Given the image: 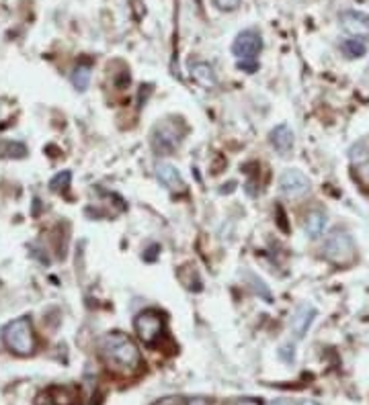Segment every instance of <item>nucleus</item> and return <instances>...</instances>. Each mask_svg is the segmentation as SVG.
<instances>
[{"label":"nucleus","mask_w":369,"mask_h":405,"mask_svg":"<svg viewBox=\"0 0 369 405\" xmlns=\"http://www.w3.org/2000/svg\"><path fill=\"white\" fill-rule=\"evenodd\" d=\"M101 357L105 364L119 374H134L142 369V354L135 342L123 332H109L101 338Z\"/></svg>","instance_id":"f257e3e1"},{"label":"nucleus","mask_w":369,"mask_h":405,"mask_svg":"<svg viewBox=\"0 0 369 405\" xmlns=\"http://www.w3.org/2000/svg\"><path fill=\"white\" fill-rule=\"evenodd\" d=\"M184 133H187V127H184L181 117L162 119L152 130V147H154V152L158 156H172L179 149V146L183 144Z\"/></svg>","instance_id":"f03ea898"},{"label":"nucleus","mask_w":369,"mask_h":405,"mask_svg":"<svg viewBox=\"0 0 369 405\" xmlns=\"http://www.w3.org/2000/svg\"><path fill=\"white\" fill-rule=\"evenodd\" d=\"M2 340L11 352H15L19 357H29L35 350V334L31 320L27 315L13 320L4 327Z\"/></svg>","instance_id":"7ed1b4c3"},{"label":"nucleus","mask_w":369,"mask_h":405,"mask_svg":"<svg viewBox=\"0 0 369 405\" xmlns=\"http://www.w3.org/2000/svg\"><path fill=\"white\" fill-rule=\"evenodd\" d=\"M165 327H167V320H165V313L160 309H144L135 315V334H137L140 342L146 346H154L160 340L165 336Z\"/></svg>","instance_id":"20e7f679"},{"label":"nucleus","mask_w":369,"mask_h":405,"mask_svg":"<svg viewBox=\"0 0 369 405\" xmlns=\"http://www.w3.org/2000/svg\"><path fill=\"white\" fill-rule=\"evenodd\" d=\"M324 256L331 260V262H335V264H341V266H345V264H351L353 260H355V242H353V238L349 236V231L347 229H341V227H336L333 229L328 236H326V240H324Z\"/></svg>","instance_id":"39448f33"},{"label":"nucleus","mask_w":369,"mask_h":405,"mask_svg":"<svg viewBox=\"0 0 369 405\" xmlns=\"http://www.w3.org/2000/svg\"><path fill=\"white\" fill-rule=\"evenodd\" d=\"M263 49V37L256 29H244L236 35L232 43V53L238 62H259L256 56Z\"/></svg>","instance_id":"423d86ee"},{"label":"nucleus","mask_w":369,"mask_h":405,"mask_svg":"<svg viewBox=\"0 0 369 405\" xmlns=\"http://www.w3.org/2000/svg\"><path fill=\"white\" fill-rule=\"evenodd\" d=\"M279 189L286 196L298 199V196H303L310 191V179L298 168H287L286 172L279 177Z\"/></svg>","instance_id":"0eeeda50"},{"label":"nucleus","mask_w":369,"mask_h":405,"mask_svg":"<svg viewBox=\"0 0 369 405\" xmlns=\"http://www.w3.org/2000/svg\"><path fill=\"white\" fill-rule=\"evenodd\" d=\"M341 25L355 39L368 41L369 39V16L357 11H345L341 15Z\"/></svg>","instance_id":"6e6552de"},{"label":"nucleus","mask_w":369,"mask_h":405,"mask_svg":"<svg viewBox=\"0 0 369 405\" xmlns=\"http://www.w3.org/2000/svg\"><path fill=\"white\" fill-rule=\"evenodd\" d=\"M316 315H318L316 307H314V305H308V303H303V305L296 309V313L291 315L289 327H291V332H293V336H296L298 340H302L303 336H306V332L310 330V325H312Z\"/></svg>","instance_id":"1a4fd4ad"},{"label":"nucleus","mask_w":369,"mask_h":405,"mask_svg":"<svg viewBox=\"0 0 369 405\" xmlns=\"http://www.w3.org/2000/svg\"><path fill=\"white\" fill-rule=\"evenodd\" d=\"M156 179L160 180L162 186H167L172 193H184V180L181 172L172 164L160 162L156 164Z\"/></svg>","instance_id":"9d476101"},{"label":"nucleus","mask_w":369,"mask_h":405,"mask_svg":"<svg viewBox=\"0 0 369 405\" xmlns=\"http://www.w3.org/2000/svg\"><path fill=\"white\" fill-rule=\"evenodd\" d=\"M76 389L74 387H51L37 397V404L46 405H74L76 401Z\"/></svg>","instance_id":"9b49d317"},{"label":"nucleus","mask_w":369,"mask_h":405,"mask_svg":"<svg viewBox=\"0 0 369 405\" xmlns=\"http://www.w3.org/2000/svg\"><path fill=\"white\" fill-rule=\"evenodd\" d=\"M269 142H271V146L275 147V152H279L281 156H287L291 152V147H293V131H291L289 125L281 123V125H277L275 130L271 131Z\"/></svg>","instance_id":"f8f14e48"},{"label":"nucleus","mask_w":369,"mask_h":405,"mask_svg":"<svg viewBox=\"0 0 369 405\" xmlns=\"http://www.w3.org/2000/svg\"><path fill=\"white\" fill-rule=\"evenodd\" d=\"M191 78L197 82L203 88H214L218 84V78H216V72L214 68L207 64V62H193L191 64Z\"/></svg>","instance_id":"ddd939ff"},{"label":"nucleus","mask_w":369,"mask_h":405,"mask_svg":"<svg viewBox=\"0 0 369 405\" xmlns=\"http://www.w3.org/2000/svg\"><path fill=\"white\" fill-rule=\"evenodd\" d=\"M324 227H326V213H324V211L314 209L306 215L303 229H306V233H308L312 240H316V238H320V236H322Z\"/></svg>","instance_id":"4468645a"},{"label":"nucleus","mask_w":369,"mask_h":405,"mask_svg":"<svg viewBox=\"0 0 369 405\" xmlns=\"http://www.w3.org/2000/svg\"><path fill=\"white\" fill-rule=\"evenodd\" d=\"M93 70V65L88 64H78L74 70H72V76H70V80L74 84V88L78 90V93H84L86 88H88V82H90V72Z\"/></svg>","instance_id":"2eb2a0df"},{"label":"nucleus","mask_w":369,"mask_h":405,"mask_svg":"<svg viewBox=\"0 0 369 405\" xmlns=\"http://www.w3.org/2000/svg\"><path fill=\"white\" fill-rule=\"evenodd\" d=\"M341 49H343V53H345L347 58L357 60V58H363V56H365L368 46H365V41L351 37V39H345V41L341 43Z\"/></svg>","instance_id":"dca6fc26"},{"label":"nucleus","mask_w":369,"mask_h":405,"mask_svg":"<svg viewBox=\"0 0 369 405\" xmlns=\"http://www.w3.org/2000/svg\"><path fill=\"white\" fill-rule=\"evenodd\" d=\"M0 154L4 158H25L27 147L19 142H4V144H0Z\"/></svg>","instance_id":"f3484780"},{"label":"nucleus","mask_w":369,"mask_h":405,"mask_svg":"<svg viewBox=\"0 0 369 405\" xmlns=\"http://www.w3.org/2000/svg\"><path fill=\"white\" fill-rule=\"evenodd\" d=\"M70 180H72L70 170H62L60 174H56L50 180V191L51 193H66L68 186H70Z\"/></svg>","instance_id":"a211bd4d"},{"label":"nucleus","mask_w":369,"mask_h":405,"mask_svg":"<svg viewBox=\"0 0 369 405\" xmlns=\"http://www.w3.org/2000/svg\"><path fill=\"white\" fill-rule=\"evenodd\" d=\"M246 276H249V280H251V283H252V289L259 293V295H261V297H263V299H265L267 303H273V297H271V291H269L267 285H265V283H263V280H261L259 276L251 275V273H249V275H246Z\"/></svg>","instance_id":"6ab92c4d"},{"label":"nucleus","mask_w":369,"mask_h":405,"mask_svg":"<svg viewBox=\"0 0 369 405\" xmlns=\"http://www.w3.org/2000/svg\"><path fill=\"white\" fill-rule=\"evenodd\" d=\"M214 4H216V9H219V11L232 13V11H236L242 4V0H214Z\"/></svg>","instance_id":"aec40b11"},{"label":"nucleus","mask_w":369,"mask_h":405,"mask_svg":"<svg viewBox=\"0 0 369 405\" xmlns=\"http://www.w3.org/2000/svg\"><path fill=\"white\" fill-rule=\"evenodd\" d=\"M357 180L363 184V186H369V162L368 164H361L359 168H357Z\"/></svg>","instance_id":"412c9836"},{"label":"nucleus","mask_w":369,"mask_h":405,"mask_svg":"<svg viewBox=\"0 0 369 405\" xmlns=\"http://www.w3.org/2000/svg\"><path fill=\"white\" fill-rule=\"evenodd\" d=\"M238 70H242V72H246V74H254V72H259V62H238Z\"/></svg>","instance_id":"4be33fe9"},{"label":"nucleus","mask_w":369,"mask_h":405,"mask_svg":"<svg viewBox=\"0 0 369 405\" xmlns=\"http://www.w3.org/2000/svg\"><path fill=\"white\" fill-rule=\"evenodd\" d=\"M154 405H187L183 397H165V399H160V401H156Z\"/></svg>","instance_id":"5701e85b"},{"label":"nucleus","mask_w":369,"mask_h":405,"mask_svg":"<svg viewBox=\"0 0 369 405\" xmlns=\"http://www.w3.org/2000/svg\"><path fill=\"white\" fill-rule=\"evenodd\" d=\"M158 250H160V246H158V243H152L150 248H148V254H144V260H146V262H154L156 256H158Z\"/></svg>","instance_id":"b1692460"},{"label":"nucleus","mask_w":369,"mask_h":405,"mask_svg":"<svg viewBox=\"0 0 369 405\" xmlns=\"http://www.w3.org/2000/svg\"><path fill=\"white\" fill-rule=\"evenodd\" d=\"M279 357L284 358L286 362H293V346L289 348V346H284L281 350H279Z\"/></svg>","instance_id":"393cba45"},{"label":"nucleus","mask_w":369,"mask_h":405,"mask_svg":"<svg viewBox=\"0 0 369 405\" xmlns=\"http://www.w3.org/2000/svg\"><path fill=\"white\" fill-rule=\"evenodd\" d=\"M187 405H209V401H207V399H203V397H195V399L187 401Z\"/></svg>","instance_id":"a878e982"},{"label":"nucleus","mask_w":369,"mask_h":405,"mask_svg":"<svg viewBox=\"0 0 369 405\" xmlns=\"http://www.w3.org/2000/svg\"><path fill=\"white\" fill-rule=\"evenodd\" d=\"M236 405H261V401H259V399H251V397H249V399H240Z\"/></svg>","instance_id":"bb28decb"},{"label":"nucleus","mask_w":369,"mask_h":405,"mask_svg":"<svg viewBox=\"0 0 369 405\" xmlns=\"http://www.w3.org/2000/svg\"><path fill=\"white\" fill-rule=\"evenodd\" d=\"M269 405H291L289 401H286V399H277V401H271Z\"/></svg>","instance_id":"cd10ccee"},{"label":"nucleus","mask_w":369,"mask_h":405,"mask_svg":"<svg viewBox=\"0 0 369 405\" xmlns=\"http://www.w3.org/2000/svg\"><path fill=\"white\" fill-rule=\"evenodd\" d=\"M298 405H318V404H316V401H300Z\"/></svg>","instance_id":"c85d7f7f"}]
</instances>
